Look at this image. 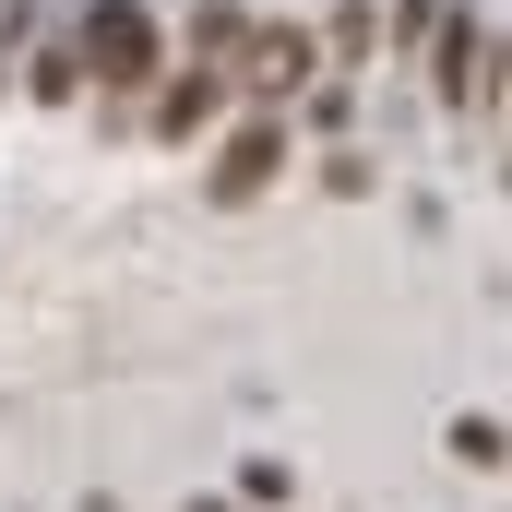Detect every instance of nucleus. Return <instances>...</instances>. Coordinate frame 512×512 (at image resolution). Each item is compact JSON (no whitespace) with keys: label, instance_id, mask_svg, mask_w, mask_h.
Masks as SVG:
<instances>
[{"label":"nucleus","instance_id":"obj_9","mask_svg":"<svg viewBox=\"0 0 512 512\" xmlns=\"http://www.w3.org/2000/svg\"><path fill=\"white\" fill-rule=\"evenodd\" d=\"M441 441H453V465H501V453H512V441H501V417H453Z\"/></svg>","mask_w":512,"mask_h":512},{"label":"nucleus","instance_id":"obj_1","mask_svg":"<svg viewBox=\"0 0 512 512\" xmlns=\"http://www.w3.org/2000/svg\"><path fill=\"white\" fill-rule=\"evenodd\" d=\"M72 60H84L96 96H155V72H167L155 0H84V12H72Z\"/></svg>","mask_w":512,"mask_h":512},{"label":"nucleus","instance_id":"obj_6","mask_svg":"<svg viewBox=\"0 0 512 512\" xmlns=\"http://www.w3.org/2000/svg\"><path fill=\"white\" fill-rule=\"evenodd\" d=\"M24 96H36V108H72V96H84V60H72V24L24 48Z\"/></svg>","mask_w":512,"mask_h":512},{"label":"nucleus","instance_id":"obj_7","mask_svg":"<svg viewBox=\"0 0 512 512\" xmlns=\"http://www.w3.org/2000/svg\"><path fill=\"white\" fill-rule=\"evenodd\" d=\"M370 36H382V12H370V0H346V12L322 24V60H346V72H358V60H370Z\"/></svg>","mask_w":512,"mask_h":512},{"label":"nucleus","instance_id":"obj_11","mask_svg":"<svg viewBox=\"0 0 512 512\" xmlns=\"http://www.w3.org/2000/svg\"><path fill=\"white\" fill-rule=\"evenodd\" d=\"M489 96H512V48H501V72H489Z\"/></svg>","mask_w":512,"mask_h":512},{"label":"nucleus","instance_id":"obj_12","mask_svg":"<svg viewBox=\"0 0 512 512\" xmlns=\"http://www.w3.org/2000/svg\"><path fill=\"white\" fill-rule=\"evenodd\" d=\"M191 512H239V501H191Z\"/></svg>","mask_w":512,"mask_h":512},{"label":"nucleus","instance_id":"obj_13","mask_svg":"<svg viewBox=\"0 0 512 512\" xmlns=\"http://www.w3.org/2000/svg\"><path fill=\"white\" fill-rule=\"evenodd\" d=\"M501 441H512V417H501Z\"/></svg>","mask_w":512,"mask_h":512},{"label":"nucleus","instance_id":"obj_4","mask_svg":"<svg viewBox=\"0 0 512 512\" xmlns=\"http://www.w3.org/2000/svg\"><path fill=\"white\" fill-rule=\"evenodd\" d=\"M239 48H251L239 84H262V96H310V72H322V36H298V24H251Z\"/></svg>","mask_w":512,"mask_h":512},{"label":"nucleus","instance_id":"obj_3","mask_svg":"<svg viewBox=\"0 0 512 512\" xmlns=\"http://www.w3.org/2000/svg\"><path fill=\"white\" fill-rule=\"evenodd\" d=\"M274 179H286V120H239L215 143V179H203V191H215V203H262Z\"/></svg>","mask_w":512,"mask_h":512},{"label":"nucleus","instance_id":"obj_10","mask_svg":"<svg viewBox=\"0 0 512 512\" xmlns=\"http://www.w3.org/2000/svg\"><path fill=\"white\" fill-rule=\"evenodd\" d=\"M286 489H298V477H286V453H251V465H239V501H286Z\"/></svg>","mask_w":512,"mask_h":512},{"label":"nucleus","instance_id":"obj_5","mask_svg":"<svg viewBox=\"0 0 512 512\" xmlns=\"http://www.w3.org/2000/svg\"><path fill=\"white\" fill-rule=\"evenodd\" d=\"M215 108H227V72H215V60H179V72L155 84V131H167V143H191Z\"/></svg>","mask_w":512,"mask_h":512},{"label":"nucleus","instance_id":"obj_8","mask_svg":"<svg viewBox=\"0 0 512 512\" xmlns=\"http://www.w3.org/2000/svg\"><path fill=\"white\" fill-rule=\"evenodd\" d=\"M239 36H251V24H239V12H227V0H203V12H191V48H203V60H215V72H227V48H239Z\"/></svg>","mask_w":512,"mask_h":512},{"label":"nucleus","instance_id":"obj_2","mask_svg":"<svg viewBox=\"0 0 512 512\" xmlns=\"http://www.w3.org/2000/svg\"><path fill=\"white\" fill-rule=\"evenodd\" d=\"M489 72H501V48L477 36V12H453V0H441V24H429V96L465 120V108L489 96Z\"/></svg>","mask_w":512,"mask_h":512}]
</instances>
